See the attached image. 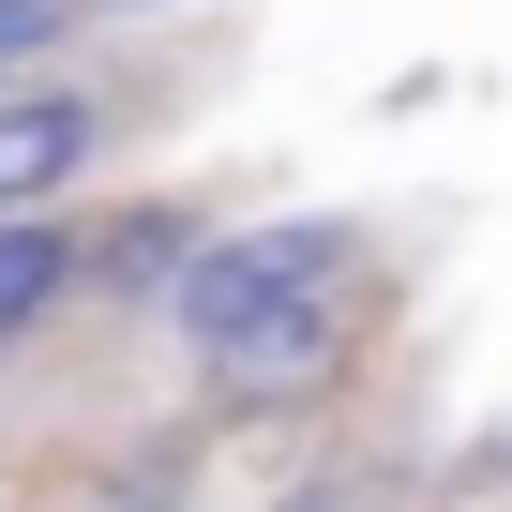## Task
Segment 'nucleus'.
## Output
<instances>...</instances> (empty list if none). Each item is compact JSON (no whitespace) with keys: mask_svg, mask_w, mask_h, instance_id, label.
<instances>
[{"mask_svg":"<svg viewBox=\"0 0 512 512\" xmlns=\"http://www.w3.org/2000/svg\"><path fill=\"white\" fill-rule=\"evenodd\" d=\"M61 302H76V226L61 211H16V226H0V347H31Z\"/></svg>","mask_w":512,"mask_h":512,"instance_id":"3","label":"nucleus"},{"mask_svg":"<svg viewBox=\"0 0 512 512\" xmlns=\"http://www.w3.org/2000/svg\"><path fill=\"white\" fill-rule=\"evenodd\" d=\"M347 302H362V241L347 226H241V241H211L181 272L166 317L226 392H302V377L347 362V332H362Z\"/></svg>","mask_w":512,"mask_h":512,"instance_id":"1","label":"nucleus"},{"mask_svg":"<svg viewBox=\"0 0 512 512\" xmlns=\"http://www.w3.org/2000/svg\"><path fill=\"white\" fill-rule=\"evenodd\" d=\"M91 91H0V226H16V211H46L76 166H91Z\"/></svg>","mask_w":512,"mask_h":512,"instance_id":"2","label":"nucleus"},{"mask_svg":"<svg viewBox=\"0 0 512 512\" xmlns=\"http://www.w3.org/2000/svg\"><path fill=\"white\" fill-rule=\"evenodd\" d=\"M46 46H61V0H0V76L46 61Z\"/></svg>","mask_w":512,"mask_h":512,"instance_id":"4","label":"nucleus"}]
</instances>
